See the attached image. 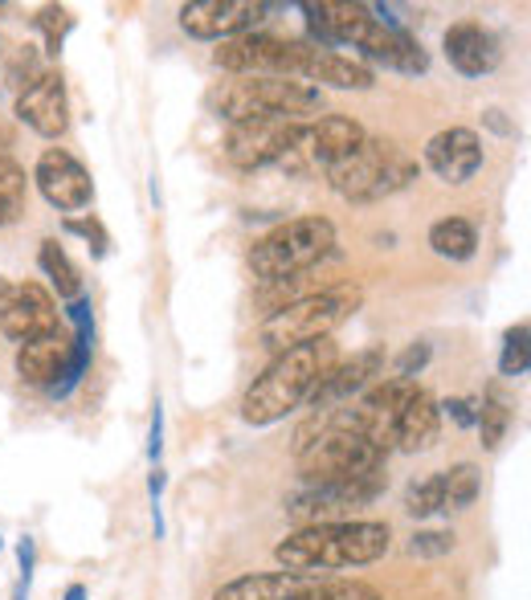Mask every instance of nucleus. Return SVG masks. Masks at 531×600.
<instances>
[{"label":"nucleus","instance_id":"bb28decb","mask_svg":"<svg viewBox=\"0 0 531 600\" xmlns=\"http://www.w3.org/2000/svg\"><path fill=\"white\" fill-rule=\"evenodd\" d=\"M25 192H30V176L16 159L0 156V213L16 221L21 209H25Z\"/></svg>","mask_w":531,"mask_h":600},{"label":"nucleus","instance_id":"a211bd4d","mask_svg":"<svg viewBox=\"0 0 531 600\" xmlns=\"http://www.w3.org/2000/svg\"><path fill=\"white\" fill-rule=\"evenodd\" d=\"M425 164L445 185H466L483 168V140L471 127H445L425 143Z\"/></svg>","mask_w":531,"mask_h":600},{"label":"nucleus","instance_id":"b1692460","mask_svg":"<svg viewBox=\"0 0 531 600\" xmlns=\"http://www.w3.org/2000/svg\"><path fill=\"white\" fill-rule=\"evenodd\" d=\"M430 249L445 262H471L478 249V229L466 216H445L430 229Z\"/></svg>","mask_w":531,"mask_h":600},{"label":"nucleus","instance_id":"6e6552de","mask_svg":"<svg viewBox=\"0 0 531 600\" xmlns=\"http://www.w3.org/2000/svg\"><path fill=\"white\" fill-rule=\"evenodd\" d=\"M385 495V470L364 474V478H340V482L302 486L299 495H290L287 514L299 527H319V523H344L347 511L368 507Z\"/></svg>","mask_w":531,"mask_h":600},{"label":"nucleus","instance_id":"1a4fd4ad","mask_svg":"<svg viewBox=\"0 0 531 600\" xmlns=\"http://www.w3.org/2000/svg\"><path fill=\"white\" fill-rule=\"evenodd\" d=\"M87 340H70V335H42V340L21 343L16 352V376L33 388H54V392H70L78 371L87 364Z\"/></svg>","mask_w":531,"mask_h":600},{"label":"nucleus","instance_id":"4be33fe9","mask_svg":"<svg viewBox=\"0 0 531 600\" xmlns=\"http://www.w3.org/2000/svg\"><path fill=\"white\" fill-rule=\"evenodd\" d=\"M438 429H442V409L433 404V397L425 388H417L409 404L401 409L397 425H392V445L405 449V454H421L438 442Z\"/></svg>","mask_w":531,"mask_h":600},{"label":"nucleus","instance_id":"f03ea898","mask_svg":"<svg viewBox=\"0 0 531 600\" xmlns=\"http://www.w3.org/2000/svg\"><path fill=\"white\" fill-rule=\"evenodd\" d=\"M331 364H335V343L331 340L290 347L283 356H274L242 400L245 425H274V421L290 416L299 404H307L311 388L323 380V371Z\"/></svg>","mask_w":531,"mask_h":600},{"label":"nucleus","instance_id":"ea45409f","mask_svg":"<svg viewBox=\"0 0 531 600\" xmlns=\"http://www.w3.org/2000/svg\"><path fill=\"white\" fill-rule=\"evenodd\" d=\"M66 600H87V588H82V585H70V588H66Z\"/></svg>","mask_w":531,"mask_h":600},{"label":"nucleus","instance_id":"e433bc0d","mask_svg":"<svg viewBox=\"0 0 531 600\" xmlns=\"http://www.w3.org/2000/svg\"><path fill=\"white\" fill-rule=\"evenodd\" d=\"M159 449H164V409L156 400V413H152V437H147V457L159 462Z\"/></svg>","mask_w":531,"mask_h":600},{"label":"nucleus","instance_id":"a19ab883","mask_svg":"<svg viewBox=\"0 0 531 600\" xmlns=\"http://www.w3.org/2000/svg\"><path fill=\"white\" fill-rule=\"evenodd\" d=\"M9 143H13V131H9V127H4V123H0V152H4Z\"/></svg>","mask_w":531,"mask_h":600},{"label":"nucleus","instance_id":"cd10ccee","mask_svg":"<svg viewBox=\"0 0 531 600\" xmlns=\"http://www.w3.org/2000/svg\"><path fill=\"white\" fill-rule=\"evenodd\" d=\"M445 482V511H466L478 499V466L462 462L454 470H442Z\"/></svg>","mask_w":531,"mask_h":600},{"label":"nucleus","instance_id":"4468645a","mask_svg":"<svg viewBox=\"0 0 531 600\" xmlns=\"http://www.w3.org/2000/svg\"><path fill=\"white\" fill-rule=\"evenodd\" d=\"M302 13H307V25H311L319 49H335V45L359 49L376 29V13L356 0H311V4H302Z\"/></svg>","mask_w":531,"mask_h":600},{"label":"nucleus","instance_id":"aec40b11","mask_svg":"<svg viewBox=\"0 0 531 600\" xmlns=\"http://www.w3.org/2000/svg\"><path fill=\"white\" fill-rule=\"evenodd\" d=\"M319 576H295V571H254L242 580L217 588L213 600H316Z\"/></svg>","mask_w":531,"mask_h":600},{"label":"nucleus","instance_id":"39448f33","mask_svg":"<svg viewBox=\"0 0 531 600\" xmlns=\"http://www.w3.org/2000/svg\"><path fill=\"white\" fill-rule=\"evenodd\" d=\"M417 180V159H409L392 140H368L344 159H335L328 168V185L344 200L356 204H373L392 192H401Z\"/></svg>","mask_w":531,"mask_h":600},{"label":"nucleus","instance_id":"ddd939ff","mask_svg":"<svg viewBox=\"0 0 531 600\" xmlns=\"http://www.w3.org/2000/svg\"><path fill=\"white\" fill-rule=\"evenodd\" d=\"M364 143V127L347 114H323L316 123H307L295 143V152L283 159V168H331L335 159L356 152Z\"/></svg>","mask_w":531,"mask_h":600},{"label":"nucleus","instance_id":"2f4dec72","mask_svg":"<svg viewBox=\"0 0 531 600\" xmlns=\"http://www.w3.org/2000/svg\"><path fill=\"white\" fill-rule=\"evenodd\" d=\"M42 66H37V54H33V45H21L13 54V62H9V70H4V82L13 86L16 95H25L37 78H42Z\"/></svg>","mask_w":531,"mask_h":600},{"label":"nucleus","instance_id":"5701e85b","mask_svg":"<svg viewBox=\"0 0 531 600\" xmlns=\"http://www.w3.org/2000/svg\"><path fill=\"white\" fill-rule=\"evenodd\" d=\"M302 82H323L335 86V90H368L376 82V74L359 62V57L335 54V49H319L311 45V57H307V70H302Z\"/></svg>","mask_w":531,"mask_h":600},{"label":"nucleus","instance_id":"4c0bfd02","mask_svg":"<svg viewBox=\"0 0 531 600\" xmlns=\"http://www.w3.org/2000/svg\"><path fill=\"white\" fill-rule=\"evenodd\" d=\"M445 409L454 413V421H458L462 429H471L474 421H478V400H450Z\"/></svg>","mask_w":531,"mask_h":600},{"label":"nucleus","instance_id":"0eeeda50","mask_svg":"<svg viewBox=\"0 0 531 600\" xmlns=\"http://www.w3.org/2000/svg\"><path fill=\"white\" fill-rule=\"evenodd\" d=\"M311 42H287L270 33H242L217 45L213 62L233 78H302Z\"/></svg>","mask_w":531,"mask_h":600},{"label":"nucleus","instance_id":"dca6fc26","mask_svg":"<svg viewBox=\"0 0 531 600\" xmlns=\"http://www.w3.org/2000/svg\"><path fill=\"white\" fill-rule=\"evenodd\" d=\"M380 371H385V347H364V352H356V356L344 359V364H331V368L323 371V380L311 388L307 404H311L316 413L340 409V404H347L352 397H359L364 388H373V380Z\"/></svg>","mask_w":531,"mask_h":600},{"label":"nucleus","instance_id":"a878e982","mask_svg":"<svg viewBox=\"0 0 531 600\" xmlns=\"http://www.w3.org/2000/svg\"><path fill=\"white\" fill-rule=\"evenodd\" d=\"M478 433H483V445L487 449H495V445L502 442V433H507V425H511V404H507V397H502L499 388H490L487 397L478 400Z\"/></svg>","mask_w":531,"mask_h":600},{"label":"nucleus","instance_id":"7c9ffc66","mask_svg":"<svg viewBox=\"0 0 531 600\" xmlns=\"http://www.w3.org/2000/svg\"><path fill=\"white\" fill-rule=\"evenodd\" d=\"M37 29L45 33V49H49V54H62L66 33L74 29V16L66 13L62 4H45L42 13H37Z\"/></svg>","mask_w":531,"mask_h":600},{"label":"nucleus","instance_id":"393cba45","mask_svg":"<svg viewBox=\"0 0 531 600\" xmlns=\"http://www.w3.org/2000/svg\"><path fill=\"white\" fill-rule=\"evenodd\" d=\"M37 266H42V274L54 282L58 299H66V302L82 299V278H78L74 262L66 257V249H62L58 242H42V249H37Z\"/></svg>","mask_w":531,"mask_h":600},{"label":"nucleus","instance_id":"f8f14e48","mask_svg":"<svg viewBox=\"0 0 531 600\" xmlns=\"http://www.w3.org/2000/svg\"><path fill=\"white\" fill-rule=\"evenodd\" d=\"M266 13L270 4L262 0H192L180 9V29L201 42H230V37L254 33V25Z\"/></svg>","mask_w":531,"mask_h":600},{"label":"nucleus","instance_id":"f257e3e1","mask_svg":"<svg viewBox=\"0 0 531 600\" xmlns=\"http://www.w3.org/2000/svg\"><path fill=\"white\" fill-rule=\"evenodd\" d=\"M388 540H392L388 523L344 519V523H319V527L290 531L287 540L274 547V559L283 564V571H295V576L364 568V564H376L385 556Z\"/></svg>","mask_w":531,"mask_h":600},{"label":"nucleus","instance_id":"58836bf2","mask_svg":"<svg viewBox=\"0 0 531 600\" xmlns=\"http://www.w3.org/2000/svg\"><path fill=\"white\" fill-rule=\"evenodd\" d=\"M16 559H21V580H25V592H30V580H33V540L30 535L16 543Z\"/></svg>","mask_w":531,"mask_h":600},{"label":"nucleus","instance_id":"9d476101","mask_svg":"<svg viewBox=\"0 0 531 600\" xmlns=\"http://www.w3.org/2000/svg\"><path fill=\"white\" fill-rule=\"evenodd\" d=\"M302 127L295 119H245V123H230L225 135V156L233 168H270L295 152Z\"/></svg>","mask_w":531,"mask_h":600},{"label":"nucleus","instance_id":"6ab92c4d","mask_svg":"<svg viewBox=\"0 0 531 600\" xmlns=\"http://www.w3.org/2000/svg\"><path fill=\"white\" fill-rule=\"evenodd\" d=\"M442 45H445L450 66L458 74H466V78H483V74H490L502 62L499 37H495L487 25H478V21H458V25H450Z\"/></svg>","mask_w":531,"mask_h":600},{"label":"nucleus","instance_id":"7ed1b4c3","mask_svg":"<svg viewBox=\"0 0 531 600\" xmlns=\"http://www.w3.org/2000/svg\"><path fill=\"white\" fill-rule=\"evenodd\" d=\"M359 307V290L352 286H335V290H311L302 299L278 307L266 314L258 327V343L270 356H283L290 347H307V343L331 340V331L344 327Z\"/></svg>","mask_w":531,"mask_h":600},{"label":"nucleus","instance_id":"423d86ee","mask_svg":"<svg viewBox=\"0 0 531 600\" xmlns=\"http://www.w3.org/2000/svg\"><path fill=\"white\" fill-rule=\"evenodd\" d=\"M323 107V90L302 78H233L217 90V114L230 123L245 119H295L316 114Z\"/></svg>","mask_w":531,"mask_h":600},{"label":"nucleus","instance_id":"473e14b6","mask_svg":"<svg viewBox=\"0 0 531 600\" xmlns=\"http://www.w3.org/2000/svg\"><path fill=\"white\" fill-rule=\"evenodd\" d=\"M316 600H380L373 585L364 580H335V576H319V597Z\"/></svg>","mask_w":531,"mask_h":600},{"label":"nucleus","instance_id":"72a5a7b5","mask_svg":"<svg viewBox=\"0 0 531 600\" xmlns=\"http://www.w3.org/2000/svg\"><path fill=\"white\" fill-rule=\"evenodd\" d=\"M454 552V531H417L409 540V556L417 559H438Z\"/></svg>","mask_w":531,"mask_h":600},{"label":"nucleus","instance_id":"20e7f679","mask_svg":"<svg viewBox=\"0 0 531 600\" xmlns=\"http://www.w3.org/2000/svg\"><path fill=\"white\" fill-rule=\"evenodd\" d=\"M335 249V225L328 216H295L270 229L266 237L254 242L250 249V270L258 282H290L319 266L323 257Z\"/></svg>","mask_w":531,"mask_h":600},{"label":"nucleus","instance_id":"c85d7f7f","mask_svg":"<svg viewBox=\"0 0 531 600\" xmlns=\"http://www.w3.org/2000/svg\"><path fill=\"white\" fill-rule=\"evenodd\" d=\"M405 511L413 519H433L438 511H445V482L442 474H430L425 482H413L405 495Z\"/></svg>","mask_w":531,"mask_h":600},{"label":"nucleus","instance_id":"412c9836","mask_svg":"<svg viewBox=\"0 0 531 600\" xmlns=\"http://www.w3.org/2000/svg\"><path fill=\"white\" fill-rule=\"evenodd\" d=\"M359 57L364 62H380L385 70H397V74H425L430 70V54L421 49L413 33L405 29H385L376 21L373 37L359 45Z\"/></svg>","mask_w":531,"mask_h":600},{"label":"nucleus","instance_id":"c756f323","mask_svg":"<svg viewBox=\"0 0 531 600\" xmlns=\"http://www.w3.org/2000/svg\"><path fill=\"white\" fill-rule=\"evenodd\" d=\"M528 364H531V327L528 323H516V327L502 335L499 371L502 376H523Z\"/></svg>","mask_w":531,"mask_h":600},{"label":"nucleus","instance_id":"2eb2a0df","mask_svg":"<svg viewBox=\"0 0 531 600\" xmlns=\"http://www.w3.org/2000/svg\"><path fill=\"white\" fill-rule=\"evenodd\" d=\"M33 185L42 192L58 213H78L87 209L90 197H95V185H90V171L62 147H49L37 168H33Z\"/></svg>","mask_w":531,"mask_h":600},{"label":"nucleus","instance_id":"f704fd0d","mask_svg":"<svg viewBox=\"0 0 531 600\" xmlns=\"http://www.w3.org/2000/svg\"><path fill=\"white\" fill-rule=\"evenodd\" d=\"M430 356H433L430 343H413V347H409V352L397 359V376H392V380H413L417 371L430 364Z\"/></svg>","mask_w":531,"mask_h":600},{"label":"nucleus","instance_id":"f3484780","mask_svg":"<svg viewBox=\"0 0 531 600\" xmlns=\"http://www.w3.org/2000/svg\"><path fill=\"white\" fill-rule=\"evenodd\" d=\"M16 119H21L30 131L45 135V140L66 135V127H70V102H66V82H62V74L45 70L25 95H16Z\"/></svg>","mask_w":531,"mask_h":600},{"label":"nucleus","instance_id":"c9c22d12","mask_svg":"<svg viewBox=\"0 0 531 600\" xmlns=\"http://www.w3.org/2000/svg\"><path fill=\"white\" fill-rule=\"evenodd\" d=\"M66 229L78 233V237H87V242H95V254H107V233L99 229V221H66Z\"/></svg>","mask_w":531,"mask_h":600},{"label":"nucleus","instance_id":"9b49d317","mask_svg":"<svg viewBox=\"0 0 531 600\" xmlns=\"http://www.w3.org/2000/svg\"><path fill=\"white\" fill-rule=\"evenodd\" d=\"M0 331L16 343L54 335L58 327V302L37 282H9L0 286Z\"/></svg>","mask_w":531,"mask_h":600}]
</instances>
